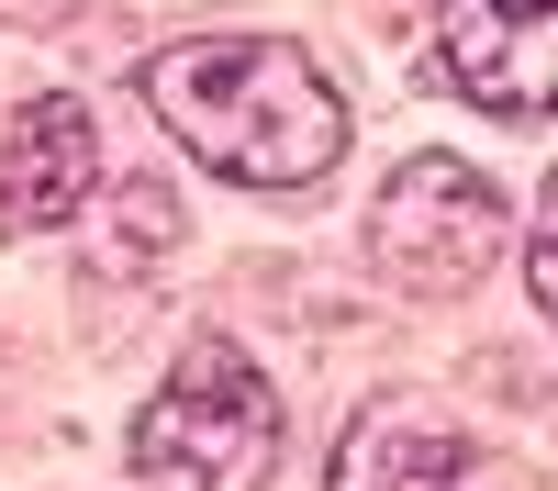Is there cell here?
I'll list each match as a JSON object with an SVG mask.
<instances>
[{
	"instance_id": "1",
	"label": "cell",
	"mask_w": 558,
	"mask_h": 491,
	"mask_svg": "<svg viewBox=\"0 0 558 491\" xmlns=\"http://www.w3.org/2000/svg\"><path fill=\"white\" fill-rule=\"evenodd\" d=\"M134 89L235 191H313L347 157V89L291 34H191L134 67Z\"/></svg>"
},
{
	"instance_id": "2",
	"label": "cell",
	"mask_w": 558,
	"mask_h": 491,
	"mask_svg": "<svg viewBox=\"0 0 558 491\" xmlns=\"http://www.w3.org/2000/svg\"><path fill=\"white\" fill-rule=\"evenodd\" d=\"M279 469V391L235 335H191L179 369L134 414V480L146 491H268Z\"/></svg>"
},
{
	"instance_id": "3",
	"label": "cell",
	"mask_w": 558,
	"mask_h": 491,
	"mask_svg": "<svg viewBox=\"0 0 558 491\" xmlns=\"http://www.w3.org/2000/svg\"><path fill=\"white\" fill-rule=\"evenodd\" d=\"M368 257L391 268L402 291H425V302H458V291H481L502 257H514V201H502V179L481 157H402L380 191H368Z\"/></svg>"
},
{
	"instance_id": "4",
	"label": "cell",
	"mask_w": 558,
	"mask_h": 491,
	"mask_svg": "<svg viewBox=\"0 0 558 491\" xmlns=\"http://www.w3.org/2000/svg\"><path fill=\"white\" fill-rule=\"evenodd\" d=\"M436 67L502 123L558 112V0H436Z\"/></svg>"
},
{
	"instance_id": "5",
	"label": "cell",
	"mask_w": 558,
	"mask_h": 491,
	"mask_svg": "<svg viewBox=\"0 0 558 491\" xmlns=\"http://www.w3.org/2000/svg\"><path fill=\"white\" fill-rule=\"evenodd\" d=\"M89 191H101V134H89V101H68V89L23 101L12 134H0V235H57V223H78Z\"/></svg>"
},
{
	"instance_id": "6",
	"label": "cell",
	"mask_w": 558,
	"mask_h": 491,
	"mask_svg": "<svg viewBox=\"0 0 558 491\" xmlns=\"http://www.w3.org/2000/svg\"><path fill=\"white\" fill-rule=\"evenodd\" d=\"M470 480V435L425 402H368L324 458V491H458Z\"/></svg>"
},
{
	"instance_id": "7",
	"label": "cell",
	"mask_w": 558,
	"mask_h": 491,
	"mask_svg": "<svg viewBox=\"0 0 558 491\" xmlns=\"http://www.w3.org/2000/svg\"><path fill=\"white\" fill-rule=\"evenodd\" d=\"M179 246V201L157 191V179H123L112 191V246H101V268H157Z\"/></svg>"
},
{
	"instance_id": "8",
	"label": "cell",
	"mask_w": 558,
	"mask_h": 491,
	"mask_svg": "<svg viewBox=\"0 0 558 491\" xmlns=\"http://www.w3.org/2000/svg\"><path fill=\"white\" fill-rule=\"evenodd\" d=\"M525 291H536V312L558 324V168H547V191H536V235H525Z\"/></svg>"
}]
</instances>
